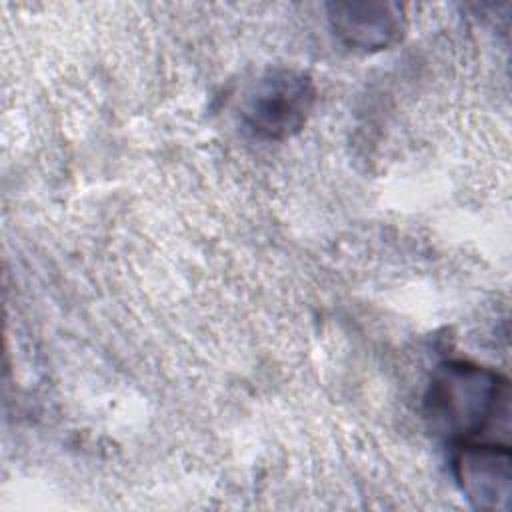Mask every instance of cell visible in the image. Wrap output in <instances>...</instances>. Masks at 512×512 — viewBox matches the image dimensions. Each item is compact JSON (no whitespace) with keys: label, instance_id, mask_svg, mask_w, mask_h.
Wrapping results in <instances>:
<instances>
[{"label":"cell","instance_id":"1","mask_svg":"<svg viewBox=\"0 0 512 512\" xmlns=\"http://www.w3.org/2000/svg\"><path fill=\"white\" fill-rule=\"evenodd\" d=\"M426 418L440 436L456 442H480L488 430L508 432L510 386L508 380L466 360L440 364L428 384Z\"/></svg>","mask_w":512,"mask_h":512},{"label":"cell","instance_id":"2","mask_svg":"<svg viewBox=\"0 0 512 512\" xmlns=\"http://www.w3.org/2000/svg\"><path fill=\"white\" fill-rule=\"evenodd\" d=\"M316 100L308 74L290 68L268 70L248 90L242 106L246 128L264 140H284L296 134Z\"/></svg>","mask_w":512,"mask_h":512},{"label":"cell","instance_id":"3","mask_svg":"<svg viewBox=\"0 0 512 512\" xmlns=\"http://www.w3.org/2000/svg\"><path fill=\"white\" fill-rule=\"evenodd\" d=\"M454 476L466 500L478 510H510L512 458L508 444H458Z\"/></svg>","mask_w":512,"mask_h":512},{"label":"cell","instance_id":"4","mask_svg":"<svg viewBox=\"0 0 512 512\" xmlns=\"http://www.w3.org/2000/svg\"><path fill=\"white\" fill-rule=\"evenodd\" d=\"M328 18L336 38L352 50L376 52L392 46L404 32L402 8L394 2H332Z\"/></svg>","mask_w":512,"mask_h":512}]
</instances>
